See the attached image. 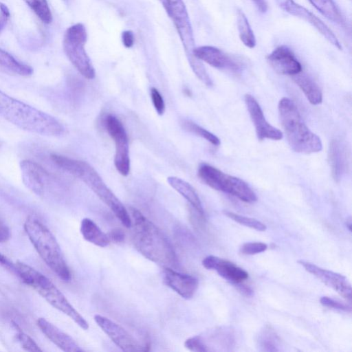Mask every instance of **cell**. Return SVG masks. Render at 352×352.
<instances>
[{
	"label": "cell",
	"mask_w": 352,
	"mask_h": 352,
	"mask_svg": "<svg viewBox=\"0 0 352 352\" xmlns=\"http://www.w3.org/2000/svg\"><path fill=\"white\" fill-rule=\"evenodd\" d=\"M14 270L28 285L36 290L48 303L69 317L80 328L87 330V320L70 304L63 294L45 275L21 262H17Z\"/></svg>",
	"instance_id": "6"
},
{
	"label": "cell",
	"mask_w": 352,
	"mask_h": 352,
	"mask_svg": "<svg viewBox=\"0 0 352 352\" xmlns=\"http://www.w3.org/2000/svg\"><path fill=\"white\" fill-rule=\"evenodd\" d=\"M0 10L1 12L2 16H3L6 19H7L10 17V14L9 9L5 4H3L2 3H0Z\"/></svg>",
	"instance_id": "42"
},
{
	"label": "cell",
	"mask_w": 352,
	"mask_h": 352,
	"mask_svg": "<svg viewBox=\"0 0 352 352\" xmlns=\"http://www.w3.org/2000/svg\"><path fill=\"white\" fill-rule=\"evenodd\" d=\"M51 160L57 166L86 184L124 227H131V217L127 210L91 165L86 162L57 154L51 155Z\"/></svg>",
	"instance_id": "3"
},
{
	"label": "cell",
	"mask_w": 352,
	"mask_h": 352,
	"mask_svg": "<svg viewBox=\"0 0 352 352\" xmlns=\"http://www.w3.org/2000/svg\"><path fill=\"white\" fill-rule=\"evenodd\" d=\"M0 67L20 76H28L33 73V69L14 58L8 52L0 49Z\"/></svg>",
	"instance_id": "27"
},
{
	"label": "cell",
	"mask_w": 352,
	"mask_h": 352,
	"mask_svg": "<svg viewBox=\"0 0 352 352\" xmlns=\"http://www.w3.org/2000/svg\"><path fill=\"white\" fill-rule=\"evenodd\" d=\"M320 302L324 307H326L349 312L351 311V307L350 305L328 296L321 297Z\"/></svg>",
	"instance_id": "35"
},
{
	"label": "cell",
	"mask_w": 352,
	"mask_h": 352,
	"mask_svg": "<svg viewBox=\"0 0 352 352\" xmlns=\"http://www.w3.org/2000/svg\"><path fill=\"white\" fill-rule=\"evenodd\" d=\"M25 231L35 250L46 265L65 282L71 280V272L60 248L51 231L35 216H29Z\"/></svg>",
	"instance_id": "4"
},
{
	"label": "cell",
	"mask_w": 352,
	"mask_h": 352,
	"mask_svg": "<svg viewBox=\"0 0 352 352\" xmlns=\"http://www.w3.org/2000/svg\"><path fill=\"white\" fill-rule=\"evenodd\" d=\"M245 102L259 140L265 139L280 140L283 138L282 131L272 126L265 120L259 104L252 96L246 94L245 96Z\"/></svg>",
	"instance_id": "15"
},
{
	"label": "cell",
	"mask_w": 352,
	"mask_h": 352,
	"mask_svg": "<svg viewBox=\"0 0 352 352\" xmlns=\"http://www.w3.org/2000/svg\"><path fill=\"white\" fill-rule=\"evenodd\" d=\"M193 54L199 60L219 69H227L233 72H237L240 69V65L235 60L214 46L203 45L195 47Z\"/></svg>",
	"instance_id": "19"
},
{
	"label": "cell",
	"mask_w": 352,
	"mask_h": 352,
	"mask_svg": "<svg viewBox=\"0 0 352 352\" xmlns=\"http://www.w3.org/2000/svg\"><path fill=\"white\" fill-rule=\"evenodd\" d=\"M37 325L43 333L62 351L80 352L83 350L68 334L43 318L37 320Z\"/></svg>",
	"instance_id": "20"
},
{
	"label": "cell",
	"mask_w": 352,
	"mask_h": 352,
	"mask_svg": "<svg viewBox=\"0 0 352 352\" xmlns=\"http://www.w3.org/2000/svg\"><path fill=\"white\" fill-rule=\"evenodd\" d=\"M109 237L111 241L116 243L122 242L124 239V233L119 228L113 229L110 232Z\"/></svg>",
	"instance_id": "39"
},
{
	"label": "cell",
	"mask_w": 352,
	"mask_h": 352,
	"mask_svg": "<svg viewBox=\"0 0 352 352\" xmlns=\"http://www.w3.org/2000/svg\"><path fill=\"white\" fill-rule=\"evenodd\" d=\"M254 4L257 10L261 12L265 13L267 10V3L266 0H251Z\"/></svg>",
	"instance_id": "40"
},
{
	"label": "cell",
	"mask_w": 352,
	"mask_h": 352,
	"mask_svg": "<svg viewBox=\"0 0 352 352\" xmlns=\"http://www.w3.org/2000/svg\"><path fill=\"white\" fill-rule=\"evenodd\" d=\"M278 338L275 333L270 329H265L258 338V344L263 351H278Z\"/></svg>",
	"instance_id": "31"
},
{
	"label": "cell",
	"mask_w": 352,
	"mask_h": 352,
	"mask_svg": "<svg viewBox=\"0 0 352 352\" xmlns=\"http://www.w3.org/2000/svg\"><path fill=\"white\" fill-rule=\"evenodd\" d=\"M134 34L131 30L124 31L122 34V41L123 45L127 47L130 48L133 45L134 43Z\"/></svg>",
	"instance_id": "37"
},
{
	"label": "cell",
	"mask_w": 352,
	"mask_h": 352,
	"mask_svg": "<svg viewBox=\"0 0 352 352\" xmlns=\"http://www.w3.org/2000/svg\"><path fill=\"white\" fill-rule=\"evenodd\" d=\"M202 265L207 270L216 271L218 274L234 285L243 283L248 278V273L234 263L209 255L202 261Z\"/></svg>",
	"instance_id": "18"
},
{
	"label": "cell",
	"mask_w": 352,
	"mask_h": 352,
	"mask_svg": "<svg viewBox=\"0 0 352 352\" xmlns=\"http://www.w3.org/2000/svg\"><path fill=\"white\" fill-rule=\"evenodd\" d=\"M17 338L25 350L32 352L42 351L34 340L26 333L20 331L17 335Z\"/></svg>",
	"instance_id": "34"
},
{
	"label": "cell",
	"mask_w": 352,
	"mask_h": 352,
	"mask_svg": "<svg viewBox=\"0 0 352 352\" xmlns=\"http://www.w3.org/2000/svg\"><path fill=\"white\" fill-rule=\"evenodd\" d=\"M132 241L145 258L165 267L176 269L178 260L173 246L164 233L140 211L130 208Z\"/></svg>",
	"instance_id": "1"
},
{
	"label": "cell",
	"mask_w": 352,
	"mask_h": 352,
	"mask_svg": "<svg viewBox=\"0 0 352 352\" xmlns=\"http://www.w3.org/2000/svg\"><path fill=\"white\" fill-rule=\"evenodd\" d=\"M64 1H67V0H64Z\"/></svg>",
	"instance_id": "45"
},
{
	"label": "cell",
	"mask_w": 352,
	"mask_h": 352,
	"mask_svg": "<svg viewBox=\"0 0 352 352\" xmlns=\"http://www.w3.org/2000/svg\"><path fill=\"white\" fill-rule=\"evenodd\" d=\"M267 248V244L261 242H250L243 244L240 252L246 255H254L265 252Z\"/></svg>",
	"instance_id": "32"
},
{
	"label": "cell",
	"mask_w": 352,
	"mask_h": 352,
	"mask_svg": "<svg viewBox=\"0 0 352 352\" xmlns=\"http://www.w3.org/2000/svg\"><path fill=\"white\" fill-rule=\"evenodd\" d=\"M80 233L87 241L100 248L108 246L111 242L109 236L89 218L82 220Z\"/></svg>",
	"instance_id": "23"
},
{
	"label": "cell",
	"mask_w": 352,
	"mask_h": 352,
	"mask_svg": "<svg viewBox=\"0 0 352 352\" xmlns=\"http://www.w3.org/2000/svg\"><path fill=\"white\" fill-rule=\"evenodd\" d=\"M94 320L111 341L124 351L140 352L148 351L128 331L111 319L97 314Z\"/></svg>",
	"instance_id": "11"
},
{
	"label": "cell",
	"mask_w": 352,
	"mask_h": 352,
	"mask_svg": "<svg viewBox=\"0 0 352 352\" xmlns=\"http://www.w3.org/2000/svg\"><path fill=\"white\" fill-rule=\"evenodd\" d=\"M31 10L44 23L52 21V14L47 0H24Z\"/></svg>",
	"instance_id": "28"
},
{
	"label": "cell",
	"mask_w": 352,
	"mask_h": 352,
	"mask_svg": "<svg viewBox=\"0 0 352 352\" xmlns=\"http://www.w3.org/2000/svg\"><path fill=\"white\" fill-rule=\"evenodd\" d=\"M198 176L210 188L230 194L244 202L253 203L257 200L256 194L246 182L211 165L201 164L198 168Z\"/></svg>",
	"instance_id": "7"
},
{
	"label": "cell",
	"mask_w": 352,
	"mask_h": 352,
	"mask_svg": "<svg viewBox=\"0 0 352 352\" xmlns=\"http://www.w3.org/2000/svg\"><path fill=\"white\" fill-rule=\"evenodd\" d=\"M6 20L5 18H3V16H1L0 18V31L2 29L3 26V21Z\"/></svg>",
	"instance_id": "44"
},
{
	"label": "cell",
	"mask_w": 352,
	"mask_h": 352,
	"mask_svg": "<svg viewBox=\"0 0 352 352\" xmlns=\"http://www.w3.org/2000/svg\"><path fill=\"white\" fill-rule=\"evenodd\" d=\"M10 236V229L7 225L0 219V243L7 241Z\"/></svg>",
	"instance_id": "38"
},
{
	"label": "cell",
	"mask_w": 352,
	"mask_h": 352,
	"mask_svg": "<svg viewBox=\"0 0 352 352\" xmlns=\"http://www.w3.org/2000/svg\"><path fill=\"white\" fill-rule=\"evenodd\" d=\"M87 38L85 25L76 23L65 31L63 47L67 57L80 74L87 79H93L96 75L95 69L85 49Z\"/></svg>",
	"instance_id": "8"
},
{
	"label": "cell",
	"mask_w": 352,
	"mask_h": 352,
	"mask_svg": "<svg viewBox=\"0 0 352 352\" xmlns=\"http://www.w3.org/2000/svg\"><path fill=\"white\" fill-rule=\"evenodd\" d=\"M0 116L18 128L36 134L58 136L64 127L54 117L0 90Z\"/></svg>",
	"instance_id": "2"
},
{
	"label": "cell",
	"mask_w": 352,
	"mask_h": 352,
	"mask_svg": "<svg viewBox=\"0 0 352 352\" xmlns=\"http://www.w3.org/2000/svg\"><path fill=\"white\" fill-rule=\"evenodd\" d=\"M324 16L340 25H345V20L334 0H308Z\"/></svg>",
	"instance_id": "25"
},
{
	"label": "cell",
	"mask_w": 352,
	"mask_h": 352,
	"mask_svg": "<svg viewBox=\"0 0 352 352\" xmlns=\"http://www.w3.org/2000/svg\"><path fill=\"white\" fill-rule=\"evenodd\" d=\"M24 185L38 196H43L51 182L50 173L40 164L25 160L20 162Z\"/></svg>",
	"instance_id": "13"
},
{
	"label": "cell",
	"mask_w": 352,
	"mask_h": 352,
	"mask_svg": "<svg viewBox=\"0 0 352 352\" xmlns=\"http://www.w3.org/2000/svg\"><path fill=\"white\" fill-rule=\"evenodd\" d=\"M104 125L116 145L115 167L120 174L127 176L130 172V157L129 139L125 129L120 120L111 114L106 117Z\"/></svg>",
	"instance_id": "9"
},
{
	"label": "cell",
	"mask_w": 352,
	"mask_h": 352,
	"mask_svg": "<svg viewBox=\"0 0 352 352\" xmlns=\"http://www.w3.org/2000/svg\"><path fill=\"white\" fill-rule=\"evenodd\" d=\"M184 346L190 351L195 352H206L208 351L207 346L200 336H196L188 338L184 342Z\"/></svg>",
	"instance_id": "33"
},
{
	"label": "cell",
	"mask_w": 352,
	"mask_h": 352,
	"mask_svg": "<svg viewBox=\"0 0 352 352\" xmlns=\"http://www.w3.org/2000/svg\"><path fill=\"white\" fill-rule=\"evenodd\" d=\"M0 263L8 268L14 270V265L2 254L0 253Z\"/></svg>",
	"instance_id": "41"
},
{
	"label": "cell",
	"mask_w": 352,
	"mask_h": 352,
	"mask_svg": "<svg viewBox=\"0 0 352 352\" xmlns=\"http://www.w3.org/2000/svg\"><path fill=\"white\" fill-rule=\"evenodd\" d=\"M236 24L240 40L246 47L252 49L256 46V41L253 30L244 12L238 9L236 12Z\"/></svg>",
	"instance_id": "26"
},
{
	"label": "cell",
	"mask_w": 352,
	"mask_h": 352,
	"mask_svg": "<svg viewBox=\"0 0 352 352\" xmlns=\"http://www.w3.org/2000/svg\"><path fill=\"white\" fill-rule=\"evenodd\" d=\"M346 227H347L348 230H349V232H351V217H349V219H346Z\"/></svg>",
	"instance_id": "43"
},
{
	"label": "cell",
	"mask_w": 352,
	"mask_h": 352,
	"mask_svg": "<svg viewBox=\"0 0 352 352\" xmlns=\"http://www.w3.org/2000/svg\"><path fill=\"white\" fill-rule=\"evenodd\" d=\"M329 161L334 180L340 181L347 168V154L345 147L337 140H331L329 144Z\"/></svg>",
	"instance_id": "21"
},
{
	"label": "cell",
	"mask_w": 352,
	"mask_h": 352,
	"mask_svg": "<svg viewBox=\"0 0 352 352\" xmlns=\"http://www.w3.org/2000/svg\"><path fill=\"white\" fill-rule=\"evenodd\" d=\"M223 212L226 216L232 219L233 221L246 227H249L261 232L265 231L267 228L264 223L256 219L242 216L228 210H223Z\"/></svg>",
	"instance_id": "30"
},
{
	"label": "cell",
	"mask_w": 352,
	"mask_h": 352,
	"mask_svg": "<svg viewBox=\"0 0 352 352\" xmlns=\"http://www.w3.org/2000/svg\"><path fill=\"white\" fill-rule=\"evenodd\" d=\"M168 15L173 21L190 64L198 58L193 54L195 48V40L188 12L183 0H169Z\"/></svg>",
	"instance_id": "10"
},
{
	"label": "cell",
	"mask_w": 352,
	"mask_h": 352,
	"mask_svg": "<svg viewBox=\"0 0 352 352\" xmlns=\"http://www.w3.org/2000/svg\"><path fill=\"white\" fill-rule=\"evenodd\" d=\"M164 283L184 299L192 298L199 286L194 276L181 273L170 267L164 268Z\"/></svg>",
	"instance_id": "16"
},
{
	"label": "cell",
	"mask_w": 352,
	"mask_h": 352,
	"mask_svg": "<svg viewBox=\"0 0 352 352\" xmlns=\"http://www.w3.org/2000/svg\"><path fill=\"white\" fill-rule=\"evenodd\" d=\"M278 6L289 14L300 18L314 27L331 45L341 50L342 45L332 30L318 17L294 0H274Z\"/></svg>",
	"instance_id": "12"
},
{
	"label": "cell",
	"mask_w": 352,
	"mask_h": 352,
	"mask_svg": "<svg viewBox=\"0 0 352 352\" xmlns=\"http://www.w3.org/2000/svg\"><path fill=\"white\" fill-rule=\"evenodd\" d=\"M294 80L311 104L316 105L322 102V91L313 79L305 74H298L294 76Z\"/></svg>",
	"instance_id": "24"
},
{
	"label": "cell",
	"mask_w": 352,
	"mask_h": 352,
	"mask_svg": "<svg viewBox=\"0 0 352 352\" xmlns=\"http://www.w3.org/2000/svg\"><path fill=\"white\" fill-rule=\"evenodd\" d=\"M298 263L307 272L320 280L325 285L336 290L342 297L351 300V285L346 276L337 272L317 266L310 262L299 260Z\"/></svg>",
	"instance_id": "14"
},
{
	"label": "cell",
	"mask_w": 352,
	"mask_h": 352,
	"mask_svg": "<svg viewBox=\"0 0 352 352\" xmlns=\"http://www.w3.org/2000/svg\"><path fill=\"white\" fill-rule=\"evenodd\" d=\"M169 185L184 197L196 212L204 217V211L201 200L194 188L187 182L174 176L167 178Z\"/></svg>",
	"instance_id": "22"
},
{
	"label": "cell",
	"mask_w": 352,
	"mask_h": 352,
	"mask_svg": "<svg viewBox=\"0 0 352 352\" xmlns=\"http://www.w3.org/2000/svg\"><path fill=\"white\" fill-rule=\"evenodd\" d=\"M278 113L287 142L294 151L310 154L322 149L320 138L306 126L292 100L283 98L278 103Z\"/></svg>",
	"instance_id": "5"
},
{
	"label": "cell",
	"mask_w": 352,
	"mask_h": 352,
	"mask_svg": "<svg viewBox=\"0 0 352 352\" xmlns=\"http://www.w3.org/2000/svg\"><path fill=\"white\" fill-rule=\"evenodd\" d=\"M267 60L272 67L278 74L295 76L302 71V65L293 52L285 45L275 48Z\"/></svg>",
	"instance_id": "17"
},
{
	"label": "cell",
	"mask_w": 352,
	"mask_h": 352,
	"mask_svg": "<svg viewBox=\"0 0 352 352\" xmlns=\"http://www.w3.org/2000/svg\"><path fill=\"white\" fill-rule=\"evenodd\" d=\"M151 98L157 114L160 116L163 115L165 111V103L162 96L155 87L151 89Z\"/></svg>",
	"instance_id": "36"
},
{
	"label": "cell",
	"mask_w": 352,
	"mask_h": 352,
	"mask_svg": "<svg viewBox=\"0 0 352 352\" xmlns=\"http://www.w3.org/2000/svg\"><path fill=\"white\" fill-rule=\"evenodd\" d=\"M182 124L185 130L201 137L214 146L221 144L220 140L215 135L191 120H184Z\"/></svg>",
	"instance_id": "29"
}]
</instances>
